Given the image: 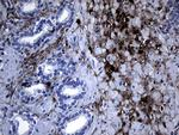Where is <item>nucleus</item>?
<instances>
[{
    "label": "nucleus",
    "instance_id": "1",
    "mask_svg": "<svg viewBox=\"0 0 179 135\" xmlns=\"http://www.w3.org/2000/svg\"><path fill=\"white\" fill-rule=\"evenodd\" d=\"M86 124V117L81 116L80 118H76L75 121H73L66 127L65 133H75L78 130H80Z\"/></svg>",
    "mask_w": 179,
    "mask_h": 135
},
{
    "label": "nucleus",
    "instance_id": "2",
    "mask_svg": "<svg viewBox=\"0 0 179 135\" xmlns=\"http://www.w3.org/2000/svg\"><path fill=\"white\" fill-rule=\"evenodd\" d=\"M19 122H20V124H19V128H18V133H19V134L26 133L27 130H29V124H27L26 122L22 121L20 118H19Z\"/></svg>",
    "mask_w": 179,
    "mask_h": 135
},
{
    "label": "nucleus",
    "instance_id": "3",
    "mask_svg": "<svg viewBox=\"0 0 179 135\" xmlns=\"http://www.w3.org/2000/svg\"><path fill=\"white\" fill-rule=\"evenodd\" d=\"M66 93V94H78V93H79V90H74V88H68V87H67V88H65V91H63Z\"/></svg>",
    "mask_w": 179,
    "mask_h": 135
},
{
    "label": "nucleus",
    "instance_id": "4",
    "mask_svg": "<svg viewBox=\"0 0 179 135\" xmlns=\"http://www.w3.org/2000/svg\"><path fill=\"white\" fill-rule=\"evenodd\" d=\"M33 7H35V4H32V2L25 4V5H24V11H25V12H29V11H31Z\"/></svg>",
    "mask_w": 179,
    "mask_h": 135
},
{
    "label": "nucleus",
    "instance_id": "5",
    "mask_svg": "<svg viewBox=\"0 0 179 135\" xmlns=\"http://www.w3.org/2000/svg\"><path fill=\"white\" fill-rule=\"evenodd\" d=\"M43 85H36V86H32L31 88H27V91H30V92H33V91H36V90H43Z\"/></svg>",
    "mask_w": 179,
    "mask_h": 135
},
{
    "label": "nucleus",
    "instance_id": "6",
    "mask_svg": "<svg viewBox=\"0 0 179 135\" xmlns=\"http://www.w3.org/2000/svg\"><path fill=\"white\" fill-rule=\"evenodd\" d=\"M67 16H68V12H67V11H65V12H63V14H62V16L60 17V20H63V19H65V18H66Z\"/></svg>",
    "mask_w": 179,
    "mask_h": 135
}]
</instances>
